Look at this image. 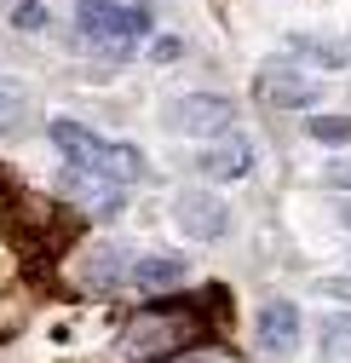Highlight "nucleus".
<instances>
[{"instance_id":"nucleus-7","label":"nucleus","mask_w":351,"mask_h":363,"mask_svg":"<svg viewBox=\"0 0 351 363\" xmlns=\"http://www.w3.org/2000/svg\"><path fill=\"white\" fill-rule=\"evenodd\" d=\"M52 133V145L69 156V167H81V173H98V156H104V139L93 127H81V121H52L47 127Z\"/></svg>"},{"instance_id":"nucleus-9","label":"nucleus","mask_w":351,"mask_h":363,"mask_svg":"<svg viewBox=\"0 0 351 363\" xmlns=\"http://www.w3.org/2000/svg\"><path fill=\"white\" fill-rule=\"evenodd\" d=\"M202 173H213V179H242V173H253V145L242 139V133L219 139L213 150H202Z\"/></svg>"},{"instance_id":"nucleus-17","label":"nucleus","mask_w":351,"mask_h":363,"mask_svg":"<svg viewBox=\"0 0 351 363\" xmlns=\"http://www.w3.org/2000/svg\"><path fill=\"white\" fill-rule=\"evenodd\" d=\"M323 179H328L334 191H351V162H328V167H323Z\"/></svg>"},{"instance_id":"nucleus-6","label":"nucleus","mask_w":351,"mask_h":363,"mask_svg":"<svg viewBox=\"0 0 351 363\" xmlns=\"http://www.w3.org/2000/svg\"><path fill=\"white\" fill-rule=\"evenodd\" d=\"M259 346H265L271 357H294V346H299V311L288 300H265V306H259Z\"/></svg>"},{"instance_id":"nucleus-3","label":"nucleus","mask_w":351,"mask_h":363,"mask_svg":"<svg viewBox=\"0 0 351 363\" xmlns=\"http://www.w3.org/2000/svg\"><path fill=\"white\" fill-rule=\"evenodd\" d=\"M161 121L173 133H225V127H236V104L219 93H185L161 110Z\"/></svg>"},{"instance_id":"nucleus-2","label":"nucleus","mask_w":351,"mask_h":363,"mask_svg":"<svg viewBox=\"0 0 351 363\" xmlns=\"http://www.w3.org/2000/svg\"><path fill=\"white\" fill-rule=\"evenodd\" d=\"M190 340V311L179 317L173 306H150L133 329H127V352H133L139 363H156L161 352H185Z\"/></svg>"},{"instance_id":"nucleus-18","label":"nucleus","mask_w":351,"mask_h":363,"mask_svg":"<svg viewBox=\"0 0 351 363\" xmlns=\"http://www.w3.org/2000/svg\"><path fill=\"white\" fill-rule=\"evenodd\" d=\"M173 58H179V40H173V35L156 40V64H173Z\"/></svg>"},{"instance_id":"nucleus-8","label":"nucleus","mask_w":351,"mask_h":363,"mask_svg":"<svg viewBox=\"0 0 351 363\" xmlns=\"http://www.w3.org/2000/svg\"><path fill=\"white\" fill-rule=\"evenodd\" d=\"M127 283L156 294V289H173V283H185V259L179 254H139L133 265H127Z\"/></svg>"},{"instance_id":"nucleus-16","label":"nucleus","mask_w":351,"mask_h":363,"mask_svg":"<svg viewBox=\"0 0 351 363\" xmlns=\"http://www.w3.org/2000/svg\"><path fill=\"white\" fill-rule=\"evenodd\" d=\"M12 23H18V29H40V23H47V6H40V0H18Z\"/></svg>"},{"instance_id":"nucleus-12","label":"nucleus","mask_w":351,"mask_h":363,"mask_svg":"<svg viewBox=\"0 0 351 363\" xmlns=\"http://www.w3.org/2000/svg\"><path fill=\"white\" fill-rule=\"evenodd\" d=\"M323 357L328 363H351V317H328L323 323Z\"/></svg>"},{"instance_id":"nucleus-19","label":"nucleus","mask_w":351,"mask_h":363,"mask_svg":"<svg viewBox=\"0 0 351 363\" xmlns=\"http://www.w3.org/2000/svg\"><path fill=\"white\" fill-rule=\"evenodd\" d=\"M323 294H334V300H351V283H345V277H328V283H323Z\"/></svg>"},{"instance_id":"nucleus-15","label":"nucleus","mask_w":351,"mask_h":363,"mask_svg":"<svg viewBox=\"0 0 351 363\" xmlns=\"http://www.w3.org/2000/svg\"><path fill=\"white\" fill-rule=\"evenodd\" d=\"M12 127H23V93L12 81H0V133H12Z\"/></svg>"},{"instance_id":"nucleus-10","label":"nucleus","mask_w":351,"mask_h":363,"mask_svg":"<svg viewBox=\"0 0 351 363\" xmlns=\"http://www.w3.org/2000/svg\"><path fill=\"white\" fill-rule=\"evenodd\" d=\"M98 179H104V185L144 179V150H139V145H104V156H98Z\"/></svg>"},{"instance_id":"nucleus-11","label":"nucleus","mask_w":351,"mask_h":363,"mask_svg":"<svg viewBox=\"0 0 351 363\" xmlns=\"http://www.w3.org/2000/svg\"><path fill=\"white\" fill-rule=\"evenodd\" d=\"M294 52H311L323 69H345V64H351V40H317V35H294Z\"/></svg>"},{"instance_id":"nucleus-4","label":"nucleus","mask_w":351,"mask_h":363,"mask_svg":"<svg viewBox=\"0 0 351 363\" xmlns=\"http://www.w3.org/2000/svg\"><path fill=\"white\" fill-rule=\"evenodd\" d=\"M173 225H179L190 242H219L231 231V208L219 196H207V191H185L179 202H173Z\"/></svg>"},{"instance_id":"nucleus-20","label":"nucleus","mask_w":351,"mask_h":363,"mask_svg":"<svg viewBox=\"0 0 351 363\" xmlns=\"http://www.w3.org/2000/svg\"><path fill=\"white\" fill-rule=\"evenodd\" d=\"M340 219H345V225H351V196H345V202H340Z\"/></svg>"},{"instance_id":"nucleus-14","label":"nucleus","mask_w":351,"mask_h":363,"mask_svg":"<svg viewBox=\"0 0 351 363\" xmlns=\"http://www.w3.org/2000/svg\"><path fill=\"white\" fill-rule=\"evenodd\" d=\"M311 133L317 145H351V116H311Z\"/></svg>"},{"instance_id":"nucleus-13","label":"nucleus","mask_w":351,"mask_h":363,"mask_svg":"<svg viewBox=\"0 0 351 363\" xmlns=\"http://www.w3.org/2000/svg\"><path fill=\"white\" fill-rule=\"evenodd\" d=\"M115 277H121V254L115 248H98L93 259H86V283L93 289H115Z\"/></svg>"},{"instance_id":"nucleus-1","label":"nucleus","mask_w":351,"mask_h":363,"mask_svg":"<svg viewBox=\"0 0 351 363\" xmlns=\"http://www.w3.org/2000/svg\"><path fill=\"white\" fill-rule=\"evenodd\" d=\"M75 23L110 58H127V52H133V40L150 35V12L127 6V0H75Z\"/></svg>"},{"instance_id":"nucleus-5","label":"nucleus","mask_w":351,"mask_h":363,"mask_svg":"<svg viewBox=\"0 0 351 363\" xmlns=\"http://www.w3.org/2000/svg\"><path fill=\"white\" fill-rule=\"evenodd\" d=\"M253 93H259V104H271V110H311L323 99V86L305 81V75H288V69H265L253 81Z\"/></svg>"}]
</instances>
